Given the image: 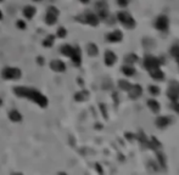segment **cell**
Instances as JSON below:
<instances>
[{"label":"cell","instance_id":"6da1fadb","mask_svg":"<svg viewBox=\"0 0 179 175\" xmlns=\"http://www.w3.org/2000/svg\"><path fill=\"white\" fill-rule=\"evenodd\" d=\"M14 93L19 97H26L28 100H32L33 102H35L40 107H46L48 106V99L43 94H40L39 91H37L34 89H31V88L16 86L15 89H14Z\"/></svg>","mask_w":179,"mask_h":175},{"label":"cell","instance_id":"7a4b0ae2","mask_svg":"<svg viewBox=\"0 0 179 175\" xmlns=\"http://www.w3.org/2000/svg\"><path fill=\"white\" fill-rule=\"evenodd\" d=\"M22 72L16 67H6L3 71V77L5 79H19L21 78Z\"/></svg>","mask_w":179,"mask_h":175},{"label":"cell","instance_id":"3957f363","mask_svg":"<svg viewBox=\"0 0 179 175\" xmlns=\"http://www.w3.org/2000/svg\"><path fill=\"white\" fill-rule=\"evenodd\" d=\"M57 16H59V10L55 8V6H51L48 9V14H46V23L52 26L56 23V20H57Z\"/></svg>","mask_w":179,"mask_h":175},{"label":"cell","instance_id":"277c9868","mask_svg":"<svg viewBox=\"0 0 179 175\" xmlns=\"http://www.w3.org/2000/svg\"><path fill=\"white\" fill-rule=\"evenodd\" d=\"M118 20L126 26V27H128V28H133L134 26H135V22H134V20L130 17V15H128L127 12H120L118 14Z\"/></svg>","mask_w":179,"mask_h":175},{"label":"cell","instance_id":"5b68a950","mask_svg":"<svg viewBox=\"0 0 179 175\" xmlns=\"http://www.w3.org/2000/svg\"><path fill=\"white\" fill-rule=\"evenodd\" d=\"M168 18L166 17V16H160L158 18H157V21H156V27L160 29V31H167V28H168Z\"/></svg>","mask_w":179,"mask_h":175},{"label":"cell","instance_id":"8992f818","mask_svg":"<svg viewBox=\"0 0 179 175\" xmlns=\"http://www.w3.org/2000/svg\"><path fill=\"white\" fill-rule=\"evenodd\" d=\"M158 64H160V62H158L155 57L146 56V58H145V67H146L147 69H155V68L158 67Z\"/></svg>","mask_w":179,"mask_h":175},{"label":"cell","instance_id":"52a82bcc","mask_svg":"<svg viewBox=\"0 0 179 175\" xmlns=\"http://www.w3.org/2000/svg\"><path fill=\"white\" fill-rule=\"evenodd\" d=\"M50 67H51V69L55 71V72H63V71L66 69L65 63H63L62 61H60V60H54V61H51Z\"/></svg>","mask_w":179,"mask_h":175},{"label":"cell","instance_id":"ba28073f","mask_svg":"<svg viewBox=\"0 0 179 175\" xmlns=\"http://www.w3.org/2000/svg\"><path fill=\"white\" fill-rule=\"evenodd\" d=\"M23 15H25L26 18L32 20L34 17V15H35V8L34 6H26L23 9Z\"/></svg>","mask_w":179,"mask_h":175},{"label":"cell","instance_id":"9c48e42d","mask_svg":"<svg viewBox=\"0 0 179 175\" xmlns=\"http://www.w3.org/2000/svg\"><path fill=\"white\" fill-rule=\"evenodd\" d=\"M116 62V55L112 51H106L105 54V63L107 66H112Z\"/></svg>","mask_w":179,"mask_h":175},{"label":"cell","instance_id":"30bf717a","mask_svg":"<svg viewBox=\"0 0 179 175\" xmlns=\"http://www.w3.org/2000/svg\"><path fill=\"white\" fill-rule=\"evenodd\" d=\"M69 57L72 58V61H73L74 64H79L80 63V50L78 48H74L73 49V52H72V55Z\"/></svg>","mask_w":179,"mask_h":175},{"label":"cell","instance_id":"8fae6325","mask_svg":"<svg viewBox=\"0 0 179 175\" xmlns=\"http://www.w3.org/2000/svg\"><path fill=\"white\" fill-rule=\"evenodd\" d=\"M85 22L86 23H89V25H92V26H98V23H99V18L94 15V14H88L86 16H85Z\"/></svg>","mask_w":179,"mask_h":175},{"label":"cell","instance_id":"7c38bea8","mask_svg":"<svg viewBox=\"0 0 179 175\" xmlns=\"http://www.w3.org/2000/svg\"><path fill=\"white\" fill-rule=\"evenodd\" d=\"M171 123V119L168 117H158L156 121V124L158 128H166Z\"/></svg>","mask_w":179,"mask_h":175},{"label":"cell","instance_id":"4fadbf2b","mask_svg":"<svg viewBox=\"0 0 179 175\" xmlns=\"http://www.w3.org/2000/svg\"><path fill=\"white\" fill-rule=\"evenodd\" d=\"M107 39L110 41H120L122 39V33L118 32V31H115V32H112L107 35Z\"/></svg>","mask_w":179,"mask_h":175},{"label":"cell","instance_id":"5bb4252c","mask_svg":"<svg viewBox=\"0 0 179 175\" xmlns=\"http://www.w3.org/2000/svg\"><path fill=\"white\" fill-rule=\"evenodd\" d=\"M147 105L150 106V108H151L152 112L157 113V112L160 111V104H158L156 100H149V101H147Z\"/></svg>","mask_w":179,"mask_h":175},{"label":"cell","instance_id":"9a60e30c","mask_svg":"<svg viewBox=\"0 0 179 175\" xmlns=\"http://www.w3.org/2000/svg\"><path fill=\"white\" fill-rule=\"evenodd\" d=\"M9 117H10V119L12 122H21V119H22V116H21V113L19 111H11Z\"/></svg>","mask_w":179,"mask_h":175},{"label":"cell","instance_id":"2e32d148","mask_svg":"<svg viewBox=\"0 0 179 175\" xmlns=\"http://www.w3.org/2000/svg\"><path fill=\"white\" fill-rule=\"evenodd\" d=\"M141 88L139 86V85H134V86H132V91H130V96L132 97H134V99H137L140 94H141Z\"/></svg>","mask_w":179,"mask_h":175},{"label":"cell","instance_id":"e0dca14e","mask_svg":"<svg viewBox=\"0 0 179 175\" xmlns=\"http://www.w3.org/2000/svg\"><path fill=\"white\" fill-rule=\"evenodd\" d=\"M73 49H74V48H72L71 45H63V46L60 49V51H61V54H63L65 56H71L72 52H73Z\"/></svg>","mask_w":179,"mask_h":175},{"label":"cell","instance_id":"ac0fdd59","mask_svg":"<svg viewBox=\"0 0 179 175\" xmlns=\"http://www.w3.org/2000/svg\"><path fill=\"white\" fill-rule=\"evenodd\" d=\"M98 52H99V50H98V46L95 44L92 43V44L88 45V54L90 55V56H96Z\"/></svg>","mask_w":179,"mask_h":175},{"label":"cell","instance_id":"d6986e66","mask_svg":"<svg viewBox=\"0 0 179 175\" xmlns=\"http://www.w3.org/2000/svg\"><path fill=\"white\" fill-rule=\"evenodd\" d=\"M151 75H152L154 79H156V80H162L163 77H164V74H163L161 71H158L157 68H155V69L151 72Z\"/></svg>","mask_w":179,"mask_h":175},{"label":"cell","instance_id":"ffe728a7","mask_svg":"<svg viewBox=\"0 0 179 175\" xmlns=\"http://www.w3.org/2000/svg\"><path fill=\"white\" fill-rule=\"evenodd\" d=\"M88 96H89L88 91H80V93L76 94V100L77 101H84V100H86Z\"/></svg>","mask_w":179,"mask_h":175},{"label":"cell","instance_id":"44dd1931","mask_svg":"<svg viewBox=\"0 0 179 175\" xmlns=\"http://www.w3.org/2000/svg\"><path fill=\"white\" fill-rule=\"evenodd\" d=\"M122 72H123L126 75H133V74L135 73L134 68H133V67H129V66H126V67H123V68H122Z\"/></svg>","mask_w":179,"mask_h":175},{"label":"cell","instance_id":"7402d4cb","mask_svg":"<svg viewBox=\"0 0 179 175\" xmlns=\"http://www.w3.org/2000/svg\"><path fill=\"white\" fill-rule=\"evenodd\" d=\"M54 40H55V37L54 35H49L45 40H44V46H46V48H49V46H51L52 44H54Z\"/></svg>","mask_w":179,"mask_h":175},{"label":"cell","instance_id":"603a6c76","mask_svg":"<svg viewBox=\"0 0 179 175\" xmlns=\"http://www.w3.org/2000/svg\"><path fill=\"white\" fill-rule=\"evenodd\" d=\"M120 86H121V89H124V90H129L132 88V85L127 80H121L120 81Z\"/></svg>","mask_w":179,"mask_h":175},{"label":"cell","instance_id":"cb8c5ba5","mask_svg":"<svg viewBox=\"0 0 179 175\" xmlns=\"http://www.w3.org/2000/svg\"><path fill=\"white\" fill-rule=\"evenodd\" d=\"M57 37H60V38L66 37V29H65L63 27H61V28L57 29Z\"/></svg>","mask_w":179,"mask_h":175},{"label":"cell","instance_id":"d4e9b609","mask_svg":"<svg viewBox=\"0 0 179 175\" xmlns=\"http://www.w3.org/2000/svg\"><path fill=\"white\" fill-rule=\"evenodd\" d=\"M149 90H150V93H151L152 95H157V94L160 93V90H158V88H157V86H155V85H151Z\"/></svg>","mask_w":179,"mask_h":175},{"label":"cell","instance_id":"484cf974","mask_svg":"<svg viewBox=\"0 0 179 175\" xmlns=\"http://www.w3.org/2000/svg\"><path fill=\"white\" fill-rule=\"evenodd\" d=\"M16 25H17V27H19L20 29H25V28H26V23H25L22 20H19Z\"/></svg>","mask_w":179,"mask_h":175},{"label":"cell","instance_id":"4316f807","mask_svg":"<svg viewBox=\"0 0 179 175\" xmlns=\"http://www.w3.org/2000/svg\"><path fill=\"white\" fill-rule=\"evenodd\" d=\"M137 61V56L135 55H129L127 57V62H135Z\"/></svg>","mask_w":179,"mask_h":175},{"label":"cell","instance_id":"83f0119b","mask_svg":"<svg viewBox=\"0 0 179 175\" xmlns=\"http://www.w3.org/2000/svg\"><path fill=\"white\" fill-rule=\"evenodd\" d=\"M173 110L179 114V105L178 104H173Z\"/></svg>","mask_w":179,"mask_h":175},{"label":"cell","instance_id":"f1b7e54d","mask_svg":"<svg viewBox=\"0 0 179 175\" xmlns=\"http://www.w3.org/2000/svg\"><path fill=\"white\" fill-rule=\"evenodd\" d=\"M118 3H120L121 6H126V5H127V2H126V0H118Z\"/></svg>","mask_w":179,"mask_h":175},{"label":"cell","instance_id":"f546056e","mask_svg":"<svg viewBox=\"0 0 179 175\" xmlns=\"http://www.w3.org/2000/svg\"><path fill=\"white\" fill-rule=\"evenodd\" d=\"M38 63H40V64H43V63H44V61H43V57H38Z\"/></svg>","mask_w":179,"mask_h":175},{"label":"cell","instance_id":"4dcf8cb0","mask_svg":"<svg viewBox=\"0 0 179 175\" xmlns=\"http://www.w3.org/2000/svg\"><path fill=\"white\" fill-rule=\"evenodd\" d=\"M0 20H3V14H2V11H0Z\"/></svg>","mask_w":179,"mask_h":175},{"label":"cell","instance_id":"1f68e13d","mask_svg":"<svg viewBox=\"0 0 179 175\" xmlns=\"http://www.w3.org/2000/svg\"><path fill=\"white\" fill-rule=\"evenodd\" d=\"M82 2H83V3H88V0H82Z\"/></svg>","mask_w":179,"mask_h":175},{"label":"cell","instance_id":"d6a6232c","mask_svg":"<svg viewBox=\"0 0 179 175\" xmlns=\"http://www.w3.org/2000/svg\"><path fill=\"white\" fill-rule=\"evenodd\" d=\"M34 2H40V0H34Z\"/></svg>","mask_w":179,"mask_h":175},{"label":"cell","instance_id":"836d02e7","mask_svg":"<svg viewBox=\"0 0 179 175\" xmlns=\"http://www.w3.org/2000/svg\"><path fill=\"white\" fill-rule=\"evenodd\" d=\"M0 2H3V0H0Z\"/></svg>","mask_w":179,"mask_h":175}]
</instances>
